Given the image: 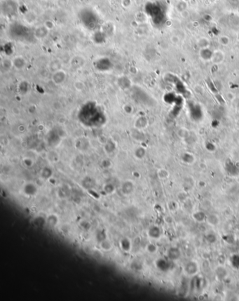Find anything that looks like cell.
Returning a JSON list of instances; mask_svg holds the SVG:
<instances>
[{"label": "cell", "instance_id": "6da1fadb", "mask_svg": "<svg viewBox=\"0 0 239 301\" xmlns=\"http://www.w3.org/2000/svg\"><path fill=\"white\" fill-rule=\"evenodd\" d=\"M23 192L28 197L35 196L38 192V187L33 183H27L23 185Z\"/></svg>", "mask_w": 239, "mask_h": 301}, {"label": "cell", "instance_id": "7a4b0ae2", "mask_svg": "<svg viewBox=\"0 0 239 301\" xmlns=\"http://www.w3.org/2000/svg\"><path fill=\"white\" fill-rule=\"evenodd\" d=\"M66 76H67V75L65 71L60 69L53 74L52 81L55 85H60L65 81Z\"/></svg>", "mask_w": 239, "mask_h": 301}, {"label": "cell", "instance_id": "3957f363", "mask_svg": "<svg viewBox=\"0 0 239 301\" xmlns=\"http://www.w3.org/2000/svg\"><path fill=\"white\" fill-rule=\"evenodd\" d=\"M122 193L129 195L133 192L135 190V185L131 181H126L122 183L121 186Z\"/></svg>", "mask_w": 239, "mask_h": 301}, {"label": "cell", "instance_id": "277c9868", "mask_svg": "<svg viewBox=\"0 0 239 301\" xmlns=\"http://www.w3.org/2000/svg\"><path fill=\"white\" fill-rule=\"evenodd\" d=\"M119 245L122 251L124 252H129L132 249V244L131 242V240L127 237L121 239L119 242Z\"/></svg>", "mask_w": 239, "mask_h": 301}, {"label": "cell", "instance_id": "5b68a950", "mask_svg": "<svg viewBox=\"0 0 239 301\" xmlns=\"http://www.w3.org/2000/svg\"><path fill=\"white\" fill-rule=\"evenodd\" d=\"M148 235L152 239H159L161 236V229L157 226H152L149 229Z\"/></svg>", "mask_w": 239, "mask_h": 301}, {"label": "cell", "instance_id": "8992f818", "mask_svg": "<svg viewBox=\"0 0 239 301\" xmlns=\"http://www.w3.org/2000/svg\"><path fill=\"white\" fill-rule=\"evenodd\" d=\"M53 176V171L49 166H45L40 172V176L44 180H49Z\"/></svg>", "mask_w": 239, "mask_h": 301}, {"label": "cell", "instance_id": "52a82bcc", "mask_svg": "<svg viewBox=\"0 0 239 301\" xmlns=\"http://www.w3.org/2000/svg\"><path fill=\"white\" fill-rule=\"evenodd\" d=\"M147 125V120L145 117H139L137 118L136 121H135L134 126H135V128L138 129H145L146 126Z\"/></svg>", "mask_w": 239, "mask_h": 301}, {"label": "cell", "instance_id": "ba28073f", "mask_svg": "<svg viewBox=\"0 0 239 301\" xmlns=\"http://www.w3.org/2000/svg\"><path fill=\"white\" fill-rule=\"evenodd\" d=\"M156 267L161 271H167L170 268L169 263L164 259H159L156 261Z\"/></svg>", "mask_w": 239, "mask_h": 301}, {"label": "cell", "instance_id": "9c48e42d", "mask_svg": "<svg viewBox=\"0 0 239 301\" xmlns=\"http://www.w3.org/2000/svg\"><path fill=\"white\" fill-rule=\"evenodd\" d=\"M13 65L18 70L23 69L25 66V60L22 57H17L14 59V61H13Z\"/></svg>", "mask_w": 239, "mask_h": 301}, {"label": "cell", "instance_id": "30bf717a", "mask_svg": "<svg viewBox=\"0 0 239 301\" xmlns=\"http://www.w3.org/2000/svg\"><path fill=\"white\" fill-rule=\"evenodd\" d=\"M99 244H100V249L103 251H110L112 249V247H113L112 244H111V242L109 241L107 239L103 240V241H102L101 242H100Z\"/></svg>", "mask_w": 239, "mask_h": 301}, {"label": "cell", "instance_id": "8fae6325", "mask_svg": "<svg viewBox=\"0 0 239 301\" xmlns=\"http://www.w3.org/2000/svg\"><path fill=\"white\" fill-rule=\"evenodd\" d=\"M146 150L142 147H138L134 151V156L137 159H142L145 157Z\"/></svg>", "mask_w": 239, "mask_h": 301}, {"label": "cell", "instance_id": "7c38bea8", "mask_svg": "<svg viewBox=\"0 0 239 301\" xmlns=\"http://www.w3.org/2000/svg\"><path fill=\"white\" fill-rule=\"evenodd\" d=\"M168 256L171 260H177V258L180 256V252L176 248H171L168 251Z\"/></svg>", "mask_w": 239, "mask_h": 301}, {"label": "cell", "instance_id": "4fadbf2b", "mask_svg": "<svg viewBox=\"0 0 239 301\" xmlns=\"http://www.w3.org/2000/svg\"><path fill=\"white\" fill-rule=\"evenodd\" d=\"M48 33L47 28L45 27H40L37 28L35 30V36L38 39H43L46 36Z\"/></svg>", "mask_w": 239, "mask_h": 301}, {"label": "cell", "instance_id": "5bb4252c", "mask_svg": "<svg viewBox=\"0 0 239 301\" xmlns=\"http://www.w3.org/2000/svg\"><path fill=\"white\" fill-rule=\"evenodd\" d=\"M185 271L187 272V274H195L197 272V265L193 262L189 263L185 267Z\"/></svg>", "mask_w": 239, "mask_h": 301}, {"label": "cell", "instance_id": "9a60e30c", "mask_svg": "<svg viewBox=\"0 0 239 301\" xmlns=\"http://www.w3.org/2000/svg\"><path fill=\"white\" fill-rule=\"evenodd\" d=\"M115 191H116V187L112 183H106L104 185V186H103V192H104L106 194H114Z\"/></svg>", "mask_w": 239, "mask_h": 301}, {"label": "cell", "instance_id": "2e32d148", "mask_svg": "<svg viewBox=\"0 0 239 301\" xmlns=\"http://www.w3.org/2000/svg\"><path fill=\"white\" fill-rule=\"evenodd\" d=\"M58 221H59V220H58V216L54 214V213L49 215L46 218V223L51 227H54L58 223Z\"/></svg>", "mask_w": 239, "mask_h": 301}, {"label": "cell", "instance_id": "e0dca14e", "mask_svg": "<svg viewBox=\"0 0 239 301\" xmlns=\"http://www.w3.org/2000/svg\"><path fill=\"white\" fill-rule=\"evenodd\" d=\"M104 149L107 153H112L116 149V144L112 141H108L106 142Z\"/></svg>", "mask_w": 239, "mask_h": 301}, {"label": "cell", "instance_id": "ac0fdd59", "mask_svg": "<svg viewBox=\"0 0 239 301\" xmlns=\"http://www.w3.org/2000/svg\"><path fill=\"white\" fill-rule=\"evenodd\" d=\"M105 239H107V233L104 229H100L96 234V240L100 243Z\"/></svg>", "mask_w": 239, "mask_h": 301}, {"label": "cell", "instance_id": "d6986e66", "mask_svg": "<svg viewBox=\"0 0 239 301\" xmlns=\"http://www.w3.org/2000/svg\"><path fill=\"white\" fill-rule=\"evenodd\" d=\"M46 219H44V218H42V217H37L35 219H34V223H36V225L37 226H38V227H41V226H43L45 223H46Z\"/></svg>", "mask_w": 239, "mask_h": 301}, {"label": "cell", "instance_id": "ffe728a7", "mask_svg": "<svg viewBox=\"0 0 239 301\" xmlns=\"http://www.w3.org/2000/svg\"><path fill=\"white\" fill-rule=\"evenodd\" d=\"M48 157H49L50 161H51V162H57V160L58 159V155L55 152H50L49 155H48Z\"/></svg>", "mask_w": 239, "mask_h": 301}, {"label": "cell", "instance_id": "44dd1931", "mask_svg": "<svg viewBox=\"0 0 239 301\" xmlns=\"http://www.w3.org/2000/svg\"><path fill=\"white\" fill-rule=\"evenodd\" d=\"M80 226L85 230H88L91 228V223L87 220H82L80 223Z\"/></svg>", "mask_w": 239, "mask_h": 301}, {"label": "cell", "instance_id": "7402d4cb", "mask_svg": "<svg viewBox=\"0 0 239 301\" xmlns=\"http://www.w3.org/2000/svg\"><path fill=\"white\" fill-rule=\"evenodd\" d=\"M156 250H157V248H156L154 244H150L147 246V251L149 253H154L156 251Z\"/></svg>", "mask_w": 239, "mask_h": 301}, {"label": "cell", "instance_id": "603a6c76", "mask_svg": "<svg viewBox=\"0 0 239 301\" xmlns=\"http://www.w3.org/2000/svg\"><path fill=\"white\" fill-rule=\"evenodd\" d=\"M23 162L24 164V165L27 166V167H31V166H33V164H34L33 159H30V158H28V157L24 158L23 160Z\"/></svg>", "mask_w": 239, "mask_h": 301}, {"label": "cell", "instance_id": "cb8c5ba5", "mask_svg": "<svg viewBox=\"0 0 239 301\" xmlns=\"http://www.w3.org/2000/svg\"><path fill=\"white\" fill-rule=\"evenodd\" d=\"M125 112L126 113H128V114H131L133 112V107L131 105H129L128 104H126V105H124V107H123Z\"/></svg>", "mask_w": 239, "mask_h": 301}, {"label": "cell", "instance_id": "d4e9b609", "mask_svg": "<svg viewBox=\"0 0 239 301\" xmlns=\"http://www.w3.org/2000/svg\"><path fill=\"white\" fill-rule=\"evenodd\" d=\"M167 173V171H165V170H160L158 172V174H159V176L161 178H166V176H164V173Z\"/></svg>", "mask_w": 239, "mask_h": 301}]
</instances>
